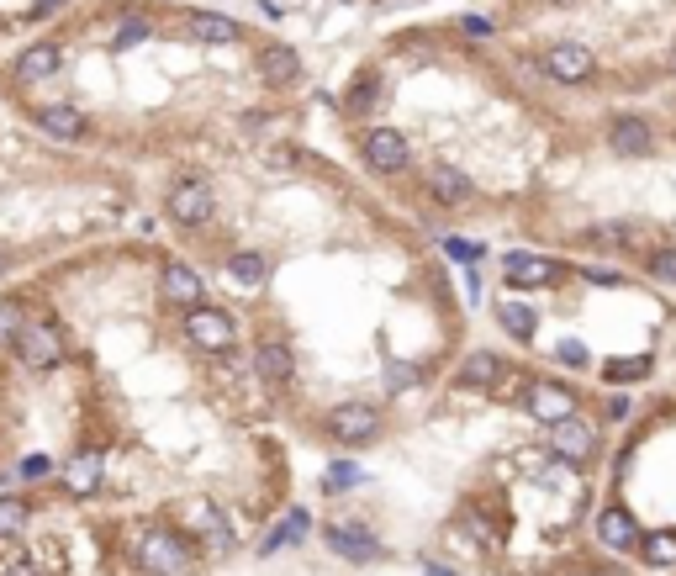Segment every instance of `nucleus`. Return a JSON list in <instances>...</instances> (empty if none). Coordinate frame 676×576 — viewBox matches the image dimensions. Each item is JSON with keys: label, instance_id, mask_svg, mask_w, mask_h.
Returning <instances> with one entry per match:
<instances>
[{"label": "nucleus", "instance_id": "39", "mask_svg": "<svg viewBox=\"0 0 676 576\" xmlns=\"http://www.w3.org/2000/svg\"><path fill=\"white\" fill-rule=\"evenodd\" d=\"M555 355H560V360H566V365H587V349H581L576 339H566V344H560V349H555Z\"/></svg>", "mask_w": 676, "mask_h": 576}, {"label": "nucleus", "instance_id": "41", "mask_svg": "<svg viewBox=\"0 0 676 576\" xmlns=\"http://www.w3.org/2000/svg\"><path fill=\"white\" fill-rule=\"evenodd\" d=\"M0 576H43V571H37L32 561H6V566H0Z\"/></svg>", "mask_w": 676, "mask_h": 576}, {"label": "nucleus", "instance_id": "33", "mask_svg": "<svg viewBox=\"0 0 676 576\" xmlns=\"http://www.w3.org/2000/svg\"><path fill=\"white\" fill-rule=\"evenodd\" d=\"M381 96H386V85H381V80H375V74H365V85H354V96H349V106H354V111H370V106H375V101H381Z\"/></svg>", "mask_w": 676, "mask_h": 576}, {"label": "nucleus", "instance_id": "23", "mask_svg": "<svg viewBox=\"0 0 676 576\" xmlns=\"http://www.w3.org/2000/svg\"><path fill=\"white\" fill-rule=\"evenodd\" d=\"M159 286H164V296L175 307H201V275L191 270V265H164V275H159Z\"/></svg>", "mask_w": 676, "mask_h": 576}, {"label": "nucleus", "instance_id": "29", "mask_svg": "<svg viewBox=\"0 0 676 576\" xmlns=\"http://www.w3.org/2000/svg\"><path fill=\"white\" fill-rule=\"evenodd\" d=\"M497 323H502L507 333H513V339H523V344H529V339H534V328H539L534 307H523V302H502V307H497Z\"/></svg>", "mask_w": 676, "mask_h": 576}, {"label": "nucleus", "instance_id": "8", "mask_svg": "<svg viewBox=\"0 0 676 576\" xmlns=\"http://www.w3.org/2000/svg\"><path fill=\"white\" fill-rule=\"evenodd\" d=\"M16 355H22L27 370H53V365H64V339H59V328L27 323L22 333H16Z\"/></svg>", "mask_w": 676, "mask_h": 576}, {"label": "nucleus", "instance_id": "9", "mask_svg": "<svg viewBox=\"0 0 676 576\" xmlns=\"http://www.w3.org/2000/svg\"><path fill=\"white\" fill-rule=\"evenodd\" d=\"M608 148L618 159H650L655 154V122L634 117V111H624V117L608 122Z\"/></svg>", "mask_w": 676, "mask_h": 576}, {"label": "nucleus", "instance_id": "16", "mask_svg": "<svg viewBox=\"0 0 676 576\" xmlns=\"http://www.w3.org/2000/svg\"><path fill=\"white\" fill-rule=\"evenodd\" d=\"M254 370H259L265 381L286 386V381L296 376V355H291V344H286V339H275V333H265V339L254 344Z\"/></svg>", "mask_w": 676, "mask_h": 576}, {"label": "nucleus", "instance_id": "25", "mask_svg": "<svg viewBox=\"0 0 676 576\" xmlns=\"http://www.w3.org/2000/svg\"><path fill=\"white\" fill-rule=\"evenodd\" d=\"M307 529H312V518L302 513V508H291L280 524L265 534V545H259V555H280V550H291V545H302L307 540Z\"/></svg>", "mask_w": 676, "mask_h": 576}, {"label": "nucleus", "instance_id": "14", "mask_svg": "<svg viewBox=\"0 0 676 576\" xmlns=\"http://www.w3.org/2000/svg\"><path fill=\"white\" fill-rule=\"evenodd\" d=\"M328 550L344 555V561H354V566H365V561L381 555V540H375L365 524H328Z\"/></svg>", "mask_w": 676, "mask_h": 576}, {"label": "nucleus", "instance_id": "7", "mask_svg": "<svg viewBox=\"0 0 676 576\" xmlns=\"http://www.w3.org/2000/svg\"><path fill=\"white\" fill-rule=\"evenodd\" d=\"M185 333H191V344L206 349V355H222V349H233V339H238V328L222 307H191Z\"/></svg>", "mask_w": 676, "mask_h": 576}, {"label": "nucleus", "instance_id": "35", "mask_svg": "<svg viewBox=\"0 0 676 576\" xmlns=\"http://www.w3.org/2000/svg\"><path fill=\"white\" fill-rule=\"evenodd\" d=\"M27 323H22V307L16 302H0V339H11L16 344V333H22Z\"/></svg>", "mask_w": 676, "mask_h": 576}, {"label": "nucleus", "instance_id": "32", "mask_svg": "<svg viewBox=\"0 0 676 576\" xmlns=\"http://www.w3.org/2000/svg\"><path fill=\"white\" fill-rule=\"evenodd\" d=\"M148 37H154V27H148L143 16H127V22L117 27V37H111V43H117V48H138V43H148Z\"/></svg>", "mask_w": 676, "mask_h": 576}, {"label": "nucleus", "instance_id": "26", "mask_svg": "<svg viewBox=\"0 0 676 576\" xmlns=\"http://www.w3.org/2000/svg\"><path fill=\"white\" fill-rule=\"evenodd\" d=\"M655 370L650 355H618V360H603V381L608 386H634V381H645Z\"/></svg>", "mask_w": 676, "mask_h": 576}, {"label": "nucleus", "instance_id": "43", "mask_svg": "<svg viewBox=\"0 0 676 576\" xmlns=\"http://www.w3.org/2000/svg\"><path fill=\"white\" fill-rule=\"evenodd\" d=\"M59 6H64V0H37V6H32V11H37V16H53V11H59Z\"/></svg>", "mask_w": 676, "mask_h": 576}, {"label": "nucleus", "instance_id": "17", "mask_svg": "<svg viewBox=\"0 0 676 576\" xmlns=\"http://www.w3.org/2000/svg\"><path fill=\"white\" fill-rule=\"evenodd\" d=\"M587 249H603V254H618V249H640L645 244V228L640 222H597V228L581 233Z\"/></svg>", "mask_w": 676, "mask_h": 576}, {"label": "nucleus", "instance_id": "5", "mask_svg": "<svg viewBox=\"0 0 676 576\" xmlns=\"http://www.w3.org/2000/svg\"><path fill=\"white\" fill-rule=\"evenodd\" d=\"M328 434L338 444H349V450H360V444H370L381 434V407L375 402H338L328 413Z\"/></svg>", "mask_w": 676, "mask_h": 576}, {"label": "nucleus", "instance_id": "19", "mask_svg": "<svg viewBox=\"0 0 676 576\" xmlns=\"http://www.w3.org/2000/svg\"><path fill=\"white\" fill-rule=\"evenodd\" d=\"M597 540H603L608 550H634L640 545V524H634V513L629 508H603L597 513Z\"/></svg>", "mask_w": 676, "mask_h": 576}, {"label": "nucleus", "instance_id": "28", "mask_svg": "<svg viewBox=\"0 0 676 576\" xmlns=\"http://www.w3.org/2000/svg\"><path fill=\"white\" fill-rule=\"evenodd\" d=\"M27 524H32V508L22 503V497H0V540H22L27 534Z\"/></svg>", "mask_w": 676, "mask_h": 576}, {"label": "nucleus", "instance_id": "22", "mask_svg": "<svg viewBox=\"0 0 676 576\" xmlns=\"http://www.w3.org/2000/svg\"><path fill=\"white\" fill-rule=\"evenodd\" d=\"M185 32L196 37V43H243V27L233 22V16H217V11H196V16H185Z\"/></svg>", "mask_w": 676, "mask_h": 576}, {"label": "nucleus", "instance_id": "1", "mask_svg": "<svg viewBox=\"0 0 676 576\" xmlns=\"http://www.w3.org/2000/svg\"><path fill=\"white\" fill-rule=\"evenodd\" d=\"M544 80H555V85H587L592 74H597V53L587 43H576V37H560V43L544 48Z\"/></svg>", "mask_w": 676, "mask_h": 576}, {"label": "nucleus", "instance_id": "46", "mask_svg": "<svg viewBox=\"0 0 676 576\" xmlns=\"http://www.w3.org/2000/svg\"><path fill=\"white\" fill-rule=\"evenodd\" d=\"M550 6H566V0H550Z\"/></svg>", "mask_w": 676, "mask_h": 576}, {"label": "nucleus", "instance_id": "12", "mask_svg": "<svg viewBox=\"0 0 676 576\" xmlns=\"http://www.w3.org/2000/svg\"><path fill=\"white\" fill-rule=\"evenodd\" d=\"M502 275H507L518 291H529V286H555V281H560V265H555V259H539V254L513 249V254L502 259Z\"/></svg>", "mask_w": 676, "mask_h": 576}, {"label": "nucleus", "instance_id": "36", "mask_svg": "<svg viewBox=\"0 0 676 576\" xmlns=\"http://www.w3.org/2000/svg\"><path fill=\"white\" fill-rule=\"evenodd\" d=\"M354 481H360V471H354V466H333V471L323 476V487L338 492V487H354Z\"/></svg>", "mask_w": 676, "mask_h": 576}, {"label": "nucleus", "instance_id": "31", "mask_svg": "<svg viewBox=\"0 0 676 576\" xmlns=\"http://www.w3.org/2000/svg\"><path fill=\"white\" fill-rule=\"evenodd\" d=\"M645 275H650V281H666V286H676V244L650 249V254H645Z\"/></svg>", "mask_w": 676, "mask_h": 576}, {"label": "nucleus", "instance_id": "6", "mask_svg": "<svg viewBox=\"0 0 676 576\" xmlns=\"http://www.w3.org/2000/svg\"><path fill=\"white\" fill-rule=\"evenodd\" d=\"M523 413H529L534 423H544V429H555V423H566V418H576V392L566 381H534L529 392H523Z\"/></svg>", "mask_w": 676, "mask_h": 576}, {"label": "nucleus", "instance_id": "40", "mask_svg": "<svg viewBox=\"0 0 676 576\" xmlns=\"http://www.w3.org/2000/svg\"><path fill=\"white\" fill-rule=\"evenodd\" d=\"M581 275L597 281V286H624V275H618V270H581Z\"/></svg>", "mask_w": 676, "mask_h": 576}, {"label": "nucleus", "instance_id": "20", "mask_svg": "<svg viewBox=\"0 0 676 576\" xmlns=\"http://www.w3.org/2000/svg\"><path fill=\"white\" fill-rule=\"evenodd\" d=\"M507 376V360L492 355V349H476V355L460 360V386H476V392H492V386H502Z\"/></svg>", "mask_w": 676, "mask_h": 576}, {"label": "nucleus", "instance_id": "42", "mask_svg": "<svg viewBox=\"0 0 676 576\" xmlns=\"http://www.w3.org/2000/svg\"><path fill=\"white\" fill-rule=\"evenodd\" d=\"M465 32H481V37H492V22H481V16H465Z\"/></svg>", "mask_w": 676, "mask_h": 576}, {"label": "nucleus", "instance_id": "38", "mask_svg": "<svg viewBox=\"0 0 676 576\" xmlns=\"http://www.w3.org/2000/svg\"><path fill=\"white\" fill-rule=\"evenodd\" d=\"M418 381V365H391V392H407Z\"/></svg>", "mask_w": 676, "mask_h": 576}, {"label": "nucleus", "instance_id": "3", "mask_svg": "<svg viewBox=\"0 0 676 576\" xmlns=\"http://www.w3.org/2000/svg\"><path fill=\"white\" fill-rule=\"evenodd\" d=\"M138 566L148 576H180L191 566V545H185L175 529H148L143 545H138Z\"/></svg>", "mask_w": 676, "mask_h": 576}, {"label": "nucleus", "instance_id": "2", "mask_svg": "<svg viewBox=\"0 0 676 576\" xmlns=\"http://www.w3.org/2000/svg\"><path fill=\"white\" fill-rule=\"evenodd\" d=\"M164 212H169V222H180V228H206L217 212V196L206 180H175L164 196Z\"/></svg>", "mask_w": 676, "mask_h": 576}, {"label": "nucleus", "instance_id": "11", "mask_svg": "<svg viewBox=\"0 0 676 576\" xmlns=\"http://www.w3.org/2000/svg\"><path fill=\"white\" fill-rule=\"evenodd\" d=\"M254 64H259V74H265V85H275V90H286V85H302V53L296 48H286V43H265L254 53Z\"/></svg>", "mask_w": 676, "mask_h": 576}, {"label": "nucleus", "instance_id": "37", "mask_svg": "<svg viewBox=\"0 0 676 576\" xmlns=\"http://www.w3.org/2000/svg\"><path fill=\"white\" fill-rule=\"evenodd\" d=\"M22 476H27V481L53 476V460H48V455H27V460H22Z\"/></svg>", "mask_w": 676, "mask_h": 576}, {"label": "nucleus", "instance_id": "21", "mask_svg": "<svg viewBox=\"0 0 676 576\" xmlns=\"http://www.w3.org/2000/svg\"><path fill=\"white\" fill-rule=\"evenodd\" d=\"M550 444H555L560 460H592L597 434H592L581 418H566V423H555V429H550Z\"/></svg>", "mask_w": 676, "mask_h": 576}, {"label": "nucleus", "instance_id": "24", "mask_svg": "<svg viewBox=\"0 0 676 576\" xmlns=\"http://www.w3.org/2000/svg\"><path fill=\"white\" fill-rule=\"evenodd\" d=\"M228 275H233L243 291H259V286L270 281V259L259 254V249H233L228 254Z\"/></svg>", "mask_w": 676, "mask_h": 576}, {"label": "nucleus", "instance_id": "30", "mask_svg": "<svg viewBox=\"0 0 676 576\" xmlns=\"http://www.w3.org/2000/svg\"><path fill=\"white\" fill-rule=\"evenodd\" d=\"M645 566H676V529H655L650 540H640Z\"/></svg>", "mask_w": 676, "mask_h": 576}, {"label": "nucleus", "instance_id": "44", "mask_svg": "<svg viewBox=\"0 0 676 576\" xmlns=\"http://www.w3.org/2000/svg\"><path fill=\"white\" fill-rule=\"evenodd\" d=\"M423 576H455V571H444V566H434V561H428V566H423Z\"/></svg>", "mask_w": 676, "mask_h": 576}, {"label": "nucleus", "instance_id": "10", "mask_svg": "<svg viewBox=\"0 0 676 576\" xmlns=\"http://www.w3.org/2000/svg\"><path fill=\"white\" fill-rule=\"evenodd\" d=\"M185 524L196 529V540L212 550V555H228V550H233V524H228V513H222L217 503H206V497L185 508Z\"/></svg>", "mask_w": 676, "mask_h": 576}, {"label": "nucleus", "instance_id": "4", "mask_svg": "<svg viewBox=\"0 0 676 576\" xmlns=\"http://www.w3.org/2000/svg\"><path fill=\"white\" fill-rule=\"evenodd\" d=\"M360 159H365V170L375 175H402L407 170V159H412V148L407 138L397 133V127H365V138H360Z\"/></svg>", "mask_w": 676, "mask_h": 576}, {"label": "nucleus", "instance_id": "15", "mask_svg": "<svg viewBox=\"0 0 676 576\" xmlns=\"http://www.w3.org/2000/svg\"><path fill=\"white\" fill-rule=\"evenodd\" d=\"M59 69H64V48H59V43H32V48H22V53H16V64H11V74H16L22 85L53 80Z\"/></svg>", "mask_w": 676, "mask_h": 576}, {"label": "nucleus", "instance_id": "27", "mask_svg": "<svg viewBox=\"0 0 676 576\" xmlns=\"http://www.w3.org/2000/svg\"><path fill=\"white\" fill-rule=\"evenodd\" d=\"M64 487H69L74 497L96 492V487H101V455H74L69 471H64Z\"/></svg>", "mask_w": 676, "mask_h": 576}, {"label": "nucleus", "instance_id": "13", "mask_svg": "<svg viewBox=\"0 0 676 576\" xmlns=\"http://www.w3.org/2000/svg\"><path fill=\"white\" fill-rule=\"evenodd\" d=\"M423 185H428V196H434L439 207H465V201L476 196V185H471V175H465L460 164H434V170L423 175Z\"/></svg>", "mask_w": 676, "mask_h": 576}, {"label": "nucleus", "instance_id": "45", "mask_svg": "<svg viewBox=\"0 0 676 576\" xmlns=\"http://www.w3.org/2000/svg\"><path fill=\"white\" fill-rule=\"evenodd\" d=\"M6 265H11V259H6V254H0V270H6Z\"/></svg>", "mask_w": 676, "mask_h": 576}, {"label": "nucleus", "instance_id": "34", "mask_svg": "<svg viewBox=\"0 0 676 576\" xmlns=\"http://www.w3.org/2000/svg\"><path fill=\"white\" fill-rule=\"evenodd\" d=\"M444 254L455 259V265H476V259H481V244H471V238H444Z\"/></svg>", "mask_w": 676, "mask_h": 576}, {"label": "nucleus", "instance_id": "18", "mask_svg": "<svg viewBox=\"0 0 676 576\" xmlns=\"http://www.w3.org/2000/svg\"><path fill=\"white\" fill-rule=\"evenodd\" d=\"M32 122H37V133L53 138V143H80L85 138V111H74V106H43Z\"/></svg>", "mask_w": 676, "mask_h": 576}]
</instances>
